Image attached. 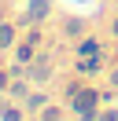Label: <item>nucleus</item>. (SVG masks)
Returning a JSON list of instances; mask_svg holds the SVG:
<instances>
[{"label": "nucleus", "instance_id": "1", "mask_svg": "<svg viewBox=\"0 0 118 121\" xmlns=\"http://www.w3.org/2000/svg\"><path fill=\"white\" fill-rule=\"evenodd\" d=\"M66 110H70L78 121H96V117H100V110H103V92L96 88V84L85 81V84L78 88V95L66 103Z\"/></svg>", "mask_w": 118, "mask_h": 121}, {"label": "nucleus", "instance_id": "2", "mask_svg": "<svg viewBox=\"0 0 118 121\" xmlns=\"http://www.w3.org/2000/svg\"><path fill=\"white\" fill-rule=\"evenodd\" d=\"M52 11H55V4L52 0H22V11L15 15V22L26 30V26H44L52 18Z\"/></svg>", "mask_w": 118, "mask_h": 121}, {"label": "nucleus", "instance_id": "3", "mask_svg": "<svg viewBox=\"0 0 118 121\" xmlns=\"http://www.w3.org/2000/svg\"><path fill=\"white\" fill-rule=\"evenodd\" d=\"M55 73H59V62H55L52 52H37V59L30 62V70H26V77H30L33 84H41V88L55 81Z\"/></svg>", "mask_w": 118, "mask_h": 121}, {"label": "nucleus", "instance_id": "4", "mask_svg": "<svg viewBox=\"0 0 118 121\" xmlns=\"http://www.w3.org/2000/svg\"><path fill=\"white\" fill-rule=\"evenodd\" d=\"M88 33V18H81V15H63L59 18V37L63 40H81Z\"/></svg>", "mask_w": 118, "mask_h": 121}, {"label": "nucleus", "instance_id": "5", "mask_svg": "<svg viewBox=\"0 0 118 121\" xmlns=\"http://www.w3.org/2000/svg\"><path fill=\"white\" fill-rule=\"evenodd\" d=\"M103 66H107V59H103V55H85V59H78V55H74V73L85 77V81H92L96 73H103Z\"/></svg>", "mask_w": 118, "mask_h": 121}, {"label": "nucleus", "instance_id": "6", "mask_svg": "<svg viewBox=\"0 0 118 121\" xmlns=\"http://www.w3.org/2000/svg\"><path fill=\"white\" fill-rule=\"evenodd\" d=\"M19 37H22V26L15 22V18H4V22H0V52H11V48L19 44Z\"/></svg>", "mask_w": 118, "mask_h": 121}, {"label": "nucleus", "instance_id": "7", "mask_svg": "<svg viewBox=\"0 0 118 121\" xmlns=\"http://www.w3.org/2000/svg\"><path fill=\"white\" fill-rule=\"evenodd\" d=\"M74 55H78V59H85V55H103V40L96 37V33H85L81 40H74Z\"/></svg>", "mask_w": 118, "mask_h": 121}, {"label": "nucleus", "instance_id": "8", "mask_svg": "<svg viewBox=\"0 0 118 121\" xmlns=\"http://www.w3.org/2000/svg\"><path fill=\"white\" fill-rule=\"evenodd\" d=\"M30 92H33V81L30 77H11V84H7V99L11 103H26Z\"/></svg>", "mask_w": 118, "mask_h": 121}, {"label": "nucleus", "instance_id": "9", "mask_svg": "<svg viewBox=\"0 0 118 121\" xmlns=\"http://www.w3.org/2000/svg\"><path fill=\"white\" fill-rule=\"evenodd\" d=\"M48 103H52V95H48V92L41 88V84H33V92L26 95V103H22V106H26V114H41V110H44Z\"/></svg>", "mask_w": 118, "mask_h": 121}, {"label": "nucleus", "instance_id": "10", "mask_svg": "<svg viewBox=\"0 0 118 121\" xmlns=\"http://www.w3.org/2000/svg\"><path fill=\"white\" fill-rule=\"evenodd\" d=\"M30 114H26V106L22 103H7L4 110H0V121H26Z\"/></svg>", "mask_w": 118, "mask_h": 121}, {"label": "nucleus", "instance_id": "11", "mask_svg": "<svg viewBox=\"0 0 118 121\" xmlns=\"http://www.w3.org/2000/svg\"><path fill=\"white\" fill-rule=\"evenodd\" d=\"M41 117H44V121H63V117H66V106H63V99H59V103H48V106L41 110Z\"/></svg>", "mask_w": 118, "mask_h": 121}, {"label": "nucleus", "instance_id": "12", "mask_svg": "<svg viewBox=\"0 0 118 121\" xmlns=\"http://www.w3.org/2000/svg\"><path fill=\"white\" fill-rule=\"evenodd\" d=\"M81 84H85V77H74V81H66V84H63V92H59V99H63V103H70V99L78 95V88H81Z\"/></svg>", "mask_w": 118, "mask_h": 121}, {"label": "nucleus", "instance_id": "13", "mask_svg": "<svg viewBox=\"0 0 118 121\" xmlns=\"http://www.w3.org/2000/svg\"><path fill=\"white\" fill-rule=\"evenodd\" d=\"M96 121H118V103H103V110H100Z\"/></svg>", "mask_w": 118, "mask_h": 121}, {"label": "nucleus", "instance_id": "14", "mask_svg": "<svg viewBox=\"0 0 118 121\" xmlns=\"http://www.w3.org/2000/svg\"><path fill=\"white\" fill-rule=\"evenodd\" d=\"M7 84H11V73H7V66L0 70V92H7Z\"/></svg>", "mask_w": 118, "mask_h": 121}, {"label": "nucleus", "instance_id": "15", "mask_svg": "<svg viewBox=\"0 0 118 121\" xmlns=\"http://www.w3.org/2000/svg\"><path fill=\"white\" fill-rule=\"evenodd\" d=\"M107 77H111V88H114V92H118V66H114V70H111V73H107Z\"/></svg>", "mask_w": 118, "mask_h": 121}, {"label": "nucleus", "instance_id": "16", "mask_svg": "<svg viewBox=\"0 0 118 121\" xmlns=\"http://www.w3.org/2000/svg\"><path fill=\"white\" fill-rule=\"evenodd\" d=\"M111 37H114V40H118V15H114V18H111Z\"/></svg>", "mask_w": 118, "mask_h": 121}, {"label": "nucleus", "instance_id": "17", "mask_svg": "<svg viewBox=\"0 0 118 121\" xmlns=\"http://www.w3.org/2000/svg\"><path fill=\"white\" fill-rule=\"evenodd\" d=\"M4 4H7V0H0V22L7 18V8H4Z\"/></svg>", "mask_w": 118, "mask_h": 121}, {"label": "nucleus", "instance_id": "18", "mask_svg": "<svg viewBox=\"0 0 118 121\" xmlns=\"http://www.w3.org/2000/svg\"><path fill=\"white\" fill-rule=\"evenodd\" d=\"M26 121H44V117H41V114H30V117H26Z\"/></svg>", "mask_w": 118, "mask_h": 121}, {"label": "nucleus", "instance_id": "19", "mask_svg": "<svg viewBox=\"0 0 118 121\" xmlns=\"http://www.w3.org/2000/svg\"><path fill=\"white\" fill-rule=\"evenodd\" d=\"M0 70H4V62H0Z\"/></svg>", "mask_w": 118, "mask_h": 121}, {"label": "nucleus", "instance_id": "20", "mask_svg": "<svg viewBox=\"0 0 118 121\" xmlns=\"http://www.w3.org/2000/svg\"><path fill=\"white\" fill-rule=\"evenodd\" d=\"M114 103H118V95H114Z\"/></svg>", "mask_w": 118, "mask_h": 121}]
</instances>
